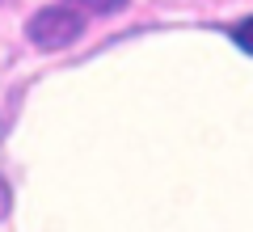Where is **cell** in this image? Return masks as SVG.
Instances as JSON below:
<instances>
[{"mask_svg": "<svg viewBox=\"0 0 253 232\" xmlns=\"http://www.w3.org/2000/svg\"><path fill=\"white\" fill-rule=\"evenodd\" d=\"M26 34L38 51H59V46L76 43L84 34V13H76L72 4H46V9H38L30 17Z\"/></svg>", "mask_w": 253, "mask_h": 232, "instance_id": "1", "label": "cell"}, {"mask_svg": "<svg viewBox=\"0 0 253 232\" xmlns=\"http://www.w3.org/2000/svg\"><path fill=\"white\" fill-rule=\"evenodd\" d=\"M68 4H84V9H97V13H118L126 0H68Z\"/></svg>", "mask_w": 253, "mask_h": 232, "instance_id": "3", "label": "cell"}, {"mask_svg": "<svg viewBox=\"0 0 253 232\" xmlns=\"http://www.w3.org/2000/svg\"><path fill=\"white\" fill-rule=\"evenodd\" d=\"M9 203H13V194H9V186H4V178H0V220L9 215Z\"/></svg>", "mask_w": 253, "mask_h": 232, "instance_id": "4", "label": "cell"}, {"mask_svg": "<svg viewBox=\"0 0 253 232\" xmlns=\"http://www.w3.org/2000/svg\"><path fill=\"white\" fill-rule=\"evenodd\" d=\"M232 43L241 46L245 55H253V17H245V21H236V26H232Z\"/></svg>", "mask_w": 253, "mask_h": 232, "instance_id": "2", "label": "cell"}]
</instances>
